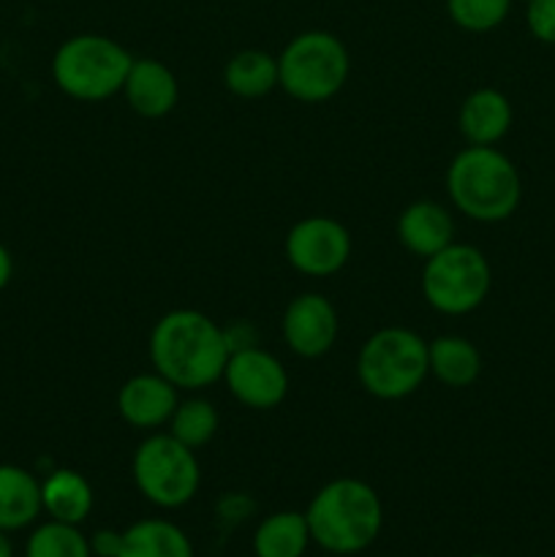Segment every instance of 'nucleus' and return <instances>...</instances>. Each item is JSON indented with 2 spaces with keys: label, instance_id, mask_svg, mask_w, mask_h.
<instances>
[{
  "label": "nucleus",
  "instance_id": "obj_1",
  "mask_svg": "<svg viewBox=\"0 0 555 557\" xmlns=\"http://www.w3.org/2000/svg\"><path fill=\"white\" fill-rule=\"evenodd\" d=\"M150 357L158 375L169 384L180 389H205L226 370L232 343L207 315L196 310H174L152 330Z\"/></svg>",
  "mask_w": 555,
  "mask_h": 557
},
{
  "label": "nucleus",
  "instance_id": "obj_2",
  "mask_svg": "<svg viewBox=\"0 0 555 557\" xmlns=\"http://www.w3.org/2000/svg\"><path fill=\"white\" fill-rule=\"evenodd\" d=\"M305 520L310 539L326 553H362L381 531V500L365 482L337 479L310 500Z\"/></svg>",
  "mask_w": 555,
  "mask_h": 557
},
{
  "label": "nucleus",
  "instance_id": "obj_3",
  "mask_svg": "<svg viewBox=\"0 0 555 557\" xmlns=\"http://www.w3.org/2000/svg\"><path fill=\"white\" fill-rule=\"evenodd\" d=\"M452 201L482 223L506 221L520 205V174L504 152L473 145L452 161L446 174Z\"/></svg>",
  "mask_w": 555,
  "mask_h": 557
},
{
  "label": "nucleus",
  "instance_id": "obj_4",
  "mask_svg": "<svg viewBox=\"0 0 555 557\" xmlns=\"http://www.w3.org/2000/svg\"><path fill=\"white\" fill-rule=\"evenodd\" d=\"M131 65H134L131 54L112 38L76 36L58 49L52 74L60 90L69 92L71 98L103 101L123 90Z\"/></svg>",
  "mask_w": 555,
  "mask_h": 557
},
{
  "label": "nucleus",
  "instance_id": "obj_5",
  "mask_svg": "<svg viewBox=\"0 0 555 557\" xmlns=\"http://www.w3.org/2000/svg\"><path fill=\"white\" fill-rule=\"evenodd\" d=\"M357 373L370 395L397 400L411 395L430 373V346L417 332L400 326L381 330L365 343Z\"/></svg>",
  "mask_w": 555,
  "mask_h": 557
},
{
  "label": "nucleus",
  "instance_id": "obj_6",
  "mask_svg": "<svg viewBox=\"0 0 555 557\" xmlns=\"http://www.w3.org/2000/svg\"><path fill=\"white\" fill-rule=\"evenodd\" d=\"M348 76V52L330 33H303L283 49L278 82L292 98L319 103L335 96Z\"/></svg>",
  "mask_w": 555,
  "mask_h": 557
},
{
  "label": "nucleus",
  "instance_id": "obj_7",
  "mask_svg": "<svg viewBox=\"0 0 555 557\" xmlns=\"http://www.w3.org/2000/svg\"><path fill=\"white\" fill-rule=\"evenodd\" d=\"M424 299L446 315L471 313L490 292V264L471 245H446L422 272Z\"/></svg>",
  "mask_w": 555,
  "mask_h": 557
},
{
  "label": "nucleus",
  "instance_id": "obj_8",
  "mask_svg": "<svg viewBox=\"0 0 555 557\" xmlns=\"http://www.w3.org/2000/svg\"><path fill=\"white\" fill-rule=\"evenodd\" d=\"M134 479L147 500L163 509L188 504L199 490V462L194 449L174 435H152L136 449Z\"/></svg>",
  "mask_w": 555,
  "mask_h": 557
},
{
  "label": "nucleus",
  "instance_id": "obj_9",
  "mask_svg": "<svg viewBox=\"0 0 555 557\" xmlns=\"http://www.w3.org/2000/svg\"><path fill=\"white\" fill-rule=\"evenodd\" d=\"M351 253L348 232L332 218H308L288 232L286 256L294 270L324 277L341 270Z\"/></svg>",
  "mask_w": 555,
  "mask_h": 557
},
{
  "label": "nucleus",
  "instance_id": "obj_10",
  "mask_svg": "<svg viewBox=\"0 0 555 557\" xmlns=\"http://www.w3.org/2000/svg\"><path fill=\"white\" fill-rule=\"evenodd\" d=\"M223 375L232 395L250 408H275L288 392V375L283 364L259 348L234 351Z\"/></svg>",
  "mask_w": 555,
  "mask_h": 557
},
{
  "label": "nucleus",
  "instance_id": "obj_11",
  "mask_svg": "<svg viewBox=\"0 0 555 557\" xmlns=\"http://www.w3.org/2000/svg\"><path fill=\"white\" fill-rule=\"evenodd\" d=\"M283 335L288 348L299 357H321L337 337L335 308L319 294H303L288 305L283 315Z\"/></svg>",
  "mask_w": 555,
  "mask_h": 557
},
{
  "label": "nucleus",
  "instance_id": "obj_12",
  "mask_svg": "<svg viewBox=\"0 0 555 557\" xmlns=\"http://www.w3.org/2000/svg\"><path fill=\"white\" fill-rule=\"evenodd\" d=\"M120 417L141 430L161 428L177 411V392L163 375H136L120 389Z\"/></svg>",
  "mask_w": 555,
  "mask_h": 557
},
{
  "label": "nucleus",
  "instance_id": "obj_13",
  "mask_svg": "<svg viewBox=\"0 0 555 557\" xmlns=\"http://www.w3.org/2000/svg\"><path fill=\"white\" fill-rule=\"evenodd\" d=\"M123 90L141 117H163L177 103V79L158 60H134Z\"/></svg>",
  "mask_w": 555,
  "mask_h": 557
},
{
  "label": "nucleus",
  "instance_id": "obj_14",
  "mask_svg": "<svg viewBox=\"0 0 555 557\" xmlns=\"http://www.w3.org/2000/svg\"><path fill=\"white\" fill-rule=\"evenodd\" d=\"M397 234H400V243L406 245L411 253L430 259V256H435L439 250H444L446 245H452L455 223H452L449 212L441 205H433V201H417V205H411L400 215V221H397Z\"/></svg>",
  "mask_w": 555,
  "mask_h": 557
},
{
  "label": "nucleus",
  "instance_id": "obj_15",
  "mask_svg": "<svg viewBox=\"0 0 555 557\" xmlns=\"http://www.w3.org/2000/svg\"><path fill=\"white\" fill-rule=\"evenodd\" d=\"M509 125H511L509 101H506L504 92L490 90V87L471 92L460 109V131L471 145H482V147L495 145L498 139H504Z\"/></svg>",
  "mask_w": 555,
  "mask_h": 557
},
{
  "label": "nucleus",
  "instance_id": "obj_16",
  "mask_svg": "<svg viewBox=\"0 0 555 557\" xmlns=\"http://www.w3.org/2000/svg\"><path fill=\"white\" fill-rule=\"evenodd\" d=\"M44 509L41 484L16 466H0V531L27 528Z\"/></svg>",
  "mask_w": 555,
  "mask_h": 557
},
{
  "label": "nucleus",
  "instance_id": "obj_17",
  "mask_svg": "<svg viewBox=\"0 0 555 557\" xmlns=\"http://www.w3.org/2000/svg\"><path fill=\"white\" fill-rule=\"evenodd\" d=\"M118 557H194V549L177 525L163 520H145L123 533Z\"/></svg>",
  "mask_w": 555,
  "mask_h": 557
},
{
  "label": "nucleus",
  "instance_id": "obj_18",
  "mask_svg": "<svg viewBox=\"0 0 555 557\" xmlns=\"http://www.w3.org/2000/svg\"><path fill=\"white\" fill-rule=\"evenodd\" d=\"M41 504L52 520L79 525L92 509V490L76 471H54L41 484Z\"/></svg>",
  "mask_w": 555,
  "mask_h": 557
},
{
  "label": "nucleus",
  "instance_id": "obj_19",
  "mask_svg": "<svg viewBox=\"0 0 555 557\" xmlns=\"http://www.w3.org/2000/svg\"><path fill=\"white\" fill-rule=\"evenodd\" d=\"M310 542V528L305 515L281 511L267 517L254 539V549L259 557H303Z\"/></svg>",
  "mask_w": 555,
  "mask_h": 557
},
{
  "label": "nucleus",
  "instance_id": "obj_20",
  "mask_svg": "<svg viewBox=\"0 0 555 557\" xmlns=\"http://www.w3.org/2000/svg\"><path fill=\"white\" fill-rule=\"evenodd\" d=\"M430 370L441 384L460 389L477 381L482 362H479L477 348L462 337H439L430 343Z\"/></svg>",
  "mask_w": 555,
  "mask_h": 557
},
{
  "label": "nucleus",
  "instance_id": "obj_21",
  "mask_svg": "<svg viewBox=\"0 0 555 557\" xmlns=\"http://www.w3.org/2000/svg\"><path fill=\"white\" fill-rule=\"evenodd\" d=\"M223 82L234 96L259 98L267 96L278 85V60H272L267 52H239L237 58L229 60L223 71Z\"/></svg>",
  "mask_w": 555,
  "mask_h": 557
},
{
  "label": "nucleus",
  "instance_id": "obj_22",
  "mask_svg": "<svg viewBox=\"0 0 555 557\" xmlns=\"http://www.w3.org/2000/svg\"><path fill=\"white\" fill-rule=\"evenodd\" d=\"M27 557H90V544L69 522H47L27 542Z\"/></svg>",
  "mask_w": 555,
  "mask_h": 557
},
{
  "label": "nucleus",
  "instance_id": "obj_23",
  "mask_svg": "<svg viewBox=\"0 0 555 557\" xmlns=\"http://www.w3.org/2000/svg\"><path fill=\"white\" fill-rule=\"evenodd\" d=\"M172 435L188 449L205 446L218 430V413L207 400H188L172 413Z\"/></svg>",
  "mask_w": 555,
  "mask_h": 557
},
{
  "label": "nucleus",
  "instance_id": "obj_24",
  "mask_svg": "<svg viewBox=\"0 0 555 557\" xmlns=\"http://www.w3.org/2000/svg\"><path fill=\"white\" fill-rule=\"evenodd\" d=\"M511 0H449L452 20L473 33L493 30L506 20Z\"/></svg>",
  "mask_w": 555,
  "mask_h": 557
},
{
  "label": "nucleus",
  "instance_id": "obj_25",
  "mask_svg": "<svg viewBox=\"0 0 555 557\" xmlns=\"http://www.w3.org/2000/svg\"><path fill=\"white\" fill-rule=\"evenodd\" d=\"M528 27L544 44H555V0H528Z\"/></svg>",
  "mask_w": 555,
  "mask_h": 557
},
{
  "label": "nucleus",
  "instance_id": "obj_26",
  "mask_svg": "<svg viewBox=\"0 0 555 557\" xmlns=\"http://www.w3.org/2000/svg\"><path fill=\"white\" fill-rule=\"evenodd\" d=\"M120 544H123V533H112V531H101L96 533L92 539V553L101 557H118L120 555Z\"/></svg>",
  "mask_w": 555,
  "mask_h": 557
},
{
  "label": "nucleus",
  "instance_id": "obj_27",
  "mask_svg": "<svg viewBox=\"0 0 555 557\" xmlns=\"http://www.w3.org/2000/svg\"><path fill=\"white\" fill-rule=\"evenodd\" d=\"M9 277H11V256H9V250L0 245V288H5Z\"/></svg>",
  "mask_w": 555,
  "mask_h": 557
},
{
  "label": "nucleus",
  "instance_id": "obj_28",
  "mask_svg": "<svg viewBox=\"0 0 555 557\" xmlns=\"http://www.w3.org/2000/svg\"><path fill=\"white\" fill-rule=\"evenodd\" d=\"M0 557H11V542L5 539V531H0Z\"/></svg>",
  "mask_w": 555,
  "mask_h": 557
},
{
  "label": "nucleus",
  "instance_id": "obj_29",
  "mask_svg": "<svg viewBox=\"0 0 555 557\" xmlns=\"http://www.w3.org/2000/svg\"><path fill=\"white\" fill-rule=\"evenodd\" d=\"M473 557H488V555H473Z\"/></svg>",
  "mask_w": 555,
  "mask_h": 557
}]
</instances>
